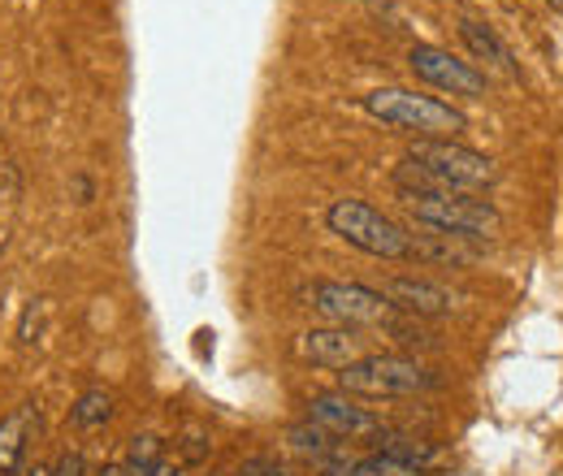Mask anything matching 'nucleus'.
Masks as SVG:
<instances>
[{
	"label": "nucleus",
	"instance_id": "obj_1",
	"mask_svg": "<svg viewBox=\"0 0 563 476\" xmlns=\"http://www.w3.org/2000/svg\"><path fill=\"white\" fill-rule=\"evenodd\" d=\"M364 113L377 118L382 126L408 131L417 139H455L460 131H468V118L424 91H408V87H377L364 96Z\"/></svg>",
	"mask_w": 563,
	"mask_h": 476
},
{
	"label": "nucleus",
	"instance_id": "obj_2",
	"mask_svg": "<svg viewBox=\"0 0 563 476\" xmlns=\"http://www.w3.org/2000/svg\"><path fill=\"white\" fill-rule=\"evenodd\" d=\"M438 386V373L412 355H360L339 368V390L352 399H412Z\"/></svg>",
	"mask_w": 563,
	"mask_h": 476
},
{
	"label": "nucleus",
	"instance_id": "obj_3",
	"mask_svg": "<svg viewBox=\"0 0 563 476\" xmlns=\"http://www.w3.org/2000/svg\"><path fill=\"white\" fill-rule=\"evenodd\" d=\"M325 225L330 234H339L347 247L377 256V261H412V239L399 221H390L386 212H377L364 200H334L325 208Z\"/></svg>",
	"mask_w": 563,
	"mask_h": 476
},
{
	"label": "nucleus",
	"instance_id": "obj_4",
	"mask_svg": "<svg viewBox=\"0 0 563 476\" xmlns=\"http://www.w3.org/2000/svg\"><path fill=\"white\" fill-rule=\"evenodd\" d=\"M399 200L412 212L417 225L446 230V234H460V239H473V243L498 234V225H503L498 208L468 196V191H424V196H399Z\"/></svg>",
	"mask_w": 563,
	"mask_h": 476
},
{
	"label": "nucleus",
	"instance_id": "obj_5",
	"mask_svg": "<svg viewBox=\"0 0 563 476\" xmlns=\"http://www.w3.org/2000/svg\"><path fill=\"white\" fill-rule=\"evenodd\" d=\"M303 299L312 303V312H321L325 321L334 325H347V330H386L395 308L390 299L377 290V286H364V281H330V277H317Z\"/></svg>",
	"mask_w": 563,
	"mask_h": 476
},
{
	"label": "nucleus",
	"instance_id": "obj_6",
	"mask_svg": "<svg viewBox=\"0 0 563 476\" xmlns=\"http://www.w3.org/2000/svg\"><path fill=\"white\" fill-rule=\"evenodd\" d=\"M408 160L421 165L424 174H433L451 191H482V187L498 182V165L490 156L455 143V139H412Z\"/></svg>",
	"mask_w": 563,
	"mask_h": 476
},
{
	"label": "nucleus",
	"instance_id": "obj_7",
	"mask_svg": "<svg viewBox=\"0 0 563 476\" xmlns=\"http://www.w3.org/2000/svg\"><path fill=\"white\" fill-rule=\"evenodd\" d=\"M408 69L421 78L424 87H438L446 96H486V74L473 62H460L455 53L438 48V44H412L408 53Z\"/></svg>",
	"mask_w": 563,
	"mask_h": 476
},
{
	"label": "nucleus",
	"instance_id": "obj_8",
	"mask_svg": "<svg viewBox=\"0 0 563 476\" xmlns=\"http://www.w3.org/2000/svg\"><path fill=\"white\" fill-rule=\"evenodd\" d=\"M308 420L321 424L325 433H334L339 442H373L386 438V420L373 408H360L352 395L334 390V395H312L308 399Z\"/></svg>",
	"mask_w": 563,
	"mask_h": 476
},
{
	"label": "nucleus",
	"instance_id": "obj_9",
	"mask_svg": "<svg viewBox=\"0 0 563 476\" xmlns=\"http://www.w3.org/2000/svg\"><path fill=\"white\" fill-rule=\"evenodd\" d=\"M429 464H433V451L424 442H390L364 460L330 464L325 476H424Z\"/></svg>",
	"mask_w": 563,
	"mask_h": 476
},
{
	"label": "nucleus",
	"instance_id": "obj_10",
	"mask_svg": "<svg viewBox=\"0 0 563 476\" xmlns=\"http://www.w3.org/2000/svg\"><path fill=\"white\" fill-rule=\"evenodd\" d=\"M386 299H390V308L395 312H404V317H451L455 312V295L446 290V286H438V281H429V277H382V286H377Z\"/></svg>",
	"mask_w": 563,
	"mask_h": 476
},
{
	"label": "nucleus",
	"instance_id": "obj_11",
	"mask_svg": "<svg viewBox=\"0 0 563 476\" xmlns=\"http://www.w3.org/2000/svg\"><path fill=\"white\" fill-rule=\"evenodd\" d=\"M299 359L308 364H321V368H347L364 355V339L347 330V325H321V330H308L295 342Z\"/></svg>",
	"mask_w": 563,
	"mask_h": 476
},
{
	"label": "nucleus",
	"instance_id": "obj_12",
	"mask_svg": "<svg viewBox=\"0 0 563 476\" xmlns=\"http://www.w3.org/2000/svg\"><path fill=\"white\" fill-rule=\"evenodd\" d=\"M35 433H40V408L35 403H18L9 416H0V476H18L26 468Z\"/></svg>",
	"mask_w": 563,
	"mask_h": 476
},
{
	"label": "nucleus",
	"instance_id": "obj_13",
	"mask_svg": "<svg viewBox=\"0 0 563 476\" xmlns=\"http://www.w3.org/2000/svg\"><path fill=\"white\" fill-rule=\"evenodd\" d=\"M460 40H464V48H468L477 62L494 66L498 74H507V78L520 74L516 57H511V48L498 40V31H494L490 22H482V18H460Z\"/></svg>",
	"mask_w": 563,
	"mask_h": 476
},
{
	"label": "nucleus",
	"instance_id": "obj_14",
	"mask_svg": "<svg viewBox=\"0 0 563 476\" xmlns=\"http://www.w3.org/2000/svg\"><path fill=\"white\" fill-rule=\"evenodd\" d=\"M412 239V261H433V265H468L477 252H473V239H460V234H446V230H429L417 225Z\"/></svg>",
	"mask_w": 563,
	"mask_h": 476
},
{
	"label": "nucleus",
	"instance_id": "obj_15",
	"mask_svg": "<svg viewBox=\"0 0 563 476\" xmlns=\"http://www.w3.org/2000/svg\"><path fill=\"white\" fill-rule=\"evenodd\" d=\"M286 442L299 451V455H308V460H317V464H334L339 460V438L334 433H325L321 424H312V420H299V424H290L286 429ZM343 464V460H339Z\"/></svg>",
	"mask_w": 563,
	"mask_h": 476
},
{
	"label": "nucleus",
	"instance_id": "obj_16",
	"mask_svg": "<svg viewBox=\"0 0 563 476\" xmlns=\"http://www.w3.org/2000/svg\"><path fill=\"white\" fill-rule=\"evenodd\" d=\"M113 420V395L109 390H87L78 395L70 408V424L74 429H100Z\"/></svg>",
	"mask_w": 563,
	"mask_h": 476
},
{
	"label": "nucleus",
	"instance_id": "obj_17",
	"mask_svg": "<svg viewBox=\"0 0 563 476\" xmlns=\"http://www.w3.org/2000/svg\"><path fill=\"white\" fill-rule=\"evenodd\" d=\"M382 334H390V339L399 342V346H408V351H433V346H438V334L424 330L421 317H404V312H395Z\"/></svg>",
	"mask_w": 563,
	"mask_h": 476
},
{
	"label": "nucleus",
	"instance_id": "obj_18",
	"mask_svg": "<svg viewBox=\"0 0 563 476\" xmlns=\"http://www.w3.org/2000/svg\"><path fill=\"white\" fill-rule=\"evenodd\" d=\"M156 464H161V438L143 433V438H131V442H126V464H122L126 476H147Z\"/></svg>",
	"mask_w": 563,
	"mask_h": 476
},
{
	"label": "nucleus",
	"instance_id": "obj_19",
	"mask_svg": "<svg viewBox=\"0 0 563 476\" xmlns=\"http://www.w3.org/2000/svg\"><path fill=\"white\" fill-rule=\"evenodd\" d=\"M234 476H290V473L282 468L278 460H269V455H252V460L239 464V473Z\"/></svg>",
	"mask_w": 563,
	"mask_h": 476
},
{
	"label": "nucleus",
	"instance_id": "obj_20",
	"mask_svg": "<svg viewBox=\"0 0 563 476\" xmlns=\"http://www.w3.org/2000/svg\"><path fill=\"white\" fill-rule=\"evenodd\" d=\"M53 476H87V460H82L78 451H66V455L57 460V468H53Z\"/></svg>",
	"mask_w": 563,
	"mask_h": 476
},
{
	"label": "nucleus",
	"instance_id": "obj_21",
	"mask_svg": "<svg viewBox=\"0 0 563 476\" xmlns=\"http://www.w3.org/2000/svg\"><path fill=\"white\" fill-rule=\"evenodd\" d=\"M0 196H4V200L18 196V165H13V160H0Z\"/></svg>",
	"mask_w": 563,
	"mask_h": 476
},
{
	"label": "nucleus",
	"instance_id": "obj_22",
	"mask_svg": "<svg viewBox=\"0 0 563 476\" xmlns=\"http://www.w3.org/2000/svg\"><path fill=\"white\" fill-rule=\"evenodd\" d=\"M147 476H183L178 473V464H169V460H161V464H156V468H152V473Z\"/></svg>",
	"mask_w": 563,
	"mask_h": 476
},
{
	"label": "nucleus",
	"instance_id": "obj_23",
	"mask_svg": "<svg viewBox=\"0 0 563 476\" xmlns=\"http://www.w3.org/2000/svg\"><path fill=\"white\" fill-rule=\"evenodd\" d=\"M96 476H126V473H122V464H109V468H100Z\"/></svg>",
	"mask_w": 563,
	"mask_h": 476
},
{
	"label": "nucleus",
	"instance_id": "obj_24",
	"mask_svg": "<svg viewBox=\"0 0 563 476\" xmlns=\"http://www.w3.org/2000/svg\"><path fill=\"white\" fill-rule=\"evenodd\" d=\"M22 476H53V468H44V464H35V468H26Z\"/></svg>",
	"mask_w": 563,
	"mask_h": 476
},
{
	"label": "nucleus",
	"instance_id": "obj_25",
	"mask_svg": "<svg viewBox=\"0 0 563 476\" xmlns=\"http://www.w3.org/2000/svg\"><path fill=\"white\" fill-rule=\"evenodd\" d=\"M547 4H551V9H555V13H563V0H547Z\"/></svg>",
	"mask_w": 563,
	"mask_h": 476
},
{
	"label": "nucleus",
	"instance_id": "obj_26",
	"mask_svg": "<svg viewBox=\"0 0 563 476\" xmlns=\"http://www.w3.org/2000/svg\"><path fill=\"white\" fill-rule=\"evenodd\" d=\"M321 476H325V473H321Z\"/></svg>",
	"mask_w": 563,
	"mask_h": 476
}]
</instances>
